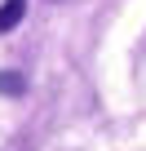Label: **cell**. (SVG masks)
Here are the masks:
<instances>
[{
    "mask_svg": "<svg viewBox=\"0 0 146 151\" xmlns=\"http://www.w3.org/2000/svg\"><path fill=\"white\" fill-rule=\"evenodd\" d=\"M22 9H27V0H5L0 5V31H14L22 22Z\"/></svg>",
    "mask_w": 146,
    "mask_h": 151,
    "instance_id": "cell-1",
    "label": "cell"
},
{
    "mask_svg": "<svg viewBox=\"0 0 146 151\" xmlns=\"http://www.w3.org/2000/svg\"><path fill=\"white\" fill-rule=\"evenodd\" d=\"M0 89H5V93H18L22 80H18V76H0Z\"/></svg>",
    "mask_w": 146,
    "mask_h": 151,
    "instance_id": "cell-2",
    "label": "cell"
}]
</instances>
